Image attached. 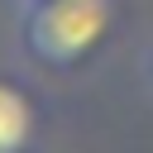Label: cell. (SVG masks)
I'll return each instance as SVG.
<instances>
[{
	"label": "cell",
	"mask_w": 153,
	"mask_h": 153,
	"mask_svg": "<svg viewBox=\"0 0 153 153\" xmlns=\"http://www.w3.org/2000/svg\"><path fill=\"white\" fill-rule=\"evenodd\" d=\"M115 29V0H24L19 48L48 72H76Z\"/></svg>",
	"instance_id": "6da1fadb"
},
{
	"label": "cell",
	"mask_w": 153,
	"mask_h": 153,
	"mask_svg": "<svg viewBox=\"0 0 153 153\" xmlns=\"http://www.w3.org/2000/svg\"><path fill=\"white\" fill-rule=\"evenodd\" d=\"M33 129H38V110L29 91L0 76V153H29Z\"/></svg>",
	"instance_id": "7a4b0ae2"
},
{
	"label": "cell",
	"mask_w": 153,
	"mask_h": 153,
	"mask_svg": "<svg viewBox=\"0 0 153 153\" xmlns=\"http://www.w3.org/2000/svg\"><path fill=\"white\" fill-rule=\"evenodd\" d=\"M143 72H148V86H153V48H148V62H143Z\"/></svg>",
	"instance_id": "3957f363"
},
{
	"label": "cell",
	"mask_w": 153,
	"mask_h": 153,
	"mask_svg": "<svg viewBox=\"0 0 153 153\" xmlns=\"http://www.w3.org/2000/svg\"><path fill=\"white\" fill-rule=\"evenodd\" d=\"M19 5H24V0H19Z\"/></svg>",
	"instance_id": "277c9868"
}]
</instances>
